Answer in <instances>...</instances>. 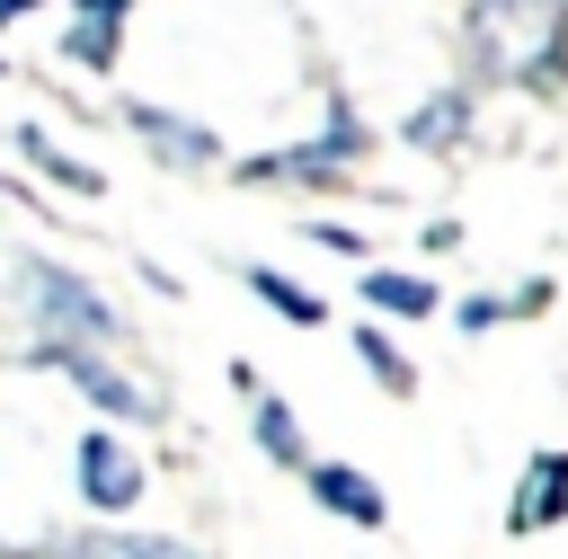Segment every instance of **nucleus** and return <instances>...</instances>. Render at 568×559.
<instances>
[{
  "instance_id": "1",
  "label": "nucleus",
  "mask_w": 568,
  "mask_h": 559,
  "mask_svg": "<svg viewBox=\"0 0 568 559\" xmlns=\"http://www.w3.org/2000/svg\"><path fill=\"white\" fill-rule=\"evenodd\" d=\"M9 311L27 319V337H80V346H124V311L53 248H18L9 257Z\"/></svg>"
},
{
  "instance_id": "2",
  "label": "nucleus",
  "mask_w": 568,
  "mask_h": 559,
  "mask_svg": "<svg viewBox=\"0 0 568 559\" xmlns=\"http://www.w3.org/2000/svg\"><path fill=\"white\" fill-rule=\"evenodd\" d=\"M18 364H27V373H62V382L106 417V426H160V390H151V382H133L106 346H80V337H27V346H18Z\"/></svg>"
},
{
  "instance_id": "3",
  "label": "nucleus",
  "mask_w": 568,
  "mask_h": 559,
  "mask_svg": "<svg viewBox=\"0 0 568 559\" xmlns=\"http://www.w3.org/2000/svg\"><path fill=\"white\" fill-rule=\"evenodd\" d=\"M364 151H373V124H364L346 98H328V124H320L311 142H293V151H248L231 177H240V186H337Z\"/></svg>"
},
{
  "instance_id": "4",
  "label": "nucleus",
  "mask_w": 568,
  "mask_h": 559,
  "mask_svg": "<svg viewBox=\"0 0 568 559\" xmlns=\"http://www.w3.org/2000/svg\"><path fill=\"white\" fill-rule=\"evenodd\" d=\"M71 488H80L89 515L115 524V515H133V506L151 497V461L124 444V426L98 417V426H80V444H71Z\"/></svg>"
},
{
  "instance_id": "5",
  "label": "nucleus",
  "mask_w": 568,
  "mask_h": 559,
  "mask_svg": "<svg viewBox=\"0 0 568 559\" xmlns=\"http://www.w3.org/2000/svg\"><path fill=\"white\" fill-rule=\"evenodd\" d=\"M115 115H124V133H133L160 169H186V177H195V169H213V160H222V133H213V124H195L186 106H169V98H124Z\"/></svg>"
},
{
  "instance_id": "6",
  "label": "nucleus",
  "mask_w": 568,
  "mask_h": 559,
  "mask_svg": "<svg viewBox=\"0 0 568 559\" xmlns=\"http://www.w3.org/2000/svg\"><path fill=\"white\" fill-rule=\"evenodd\" d=\"M133 9H142V0H71V9H62V35H53V53H62L71 71H89V80H106V71L124 62V35H133Z\"/></svg>"
},
{
  "instance_id": "7",
  "label": "nucleus",
  "mask_w": 568,
  "mask_h": 559,
  "mask_svg": "<svg viewBox=\"0 0 568 559\" xmlns=\"http://www.w3.org/2000/svg\"><path fill=\"white\" fill-rule=\"evenodd\" d=\"M302 488H311V506H328V515L355 524V532H382V524H390V497H382L355 461H302Z\"/></svg>"
},
{
  "instance_id": "8",
  "label": "nucleus",
  "mask_w": 568,
  "mask_h": 559,
  "mask_svg": "<svg viewBox=\"0 0 568 559\" xmlns=\"http://www.w3.org/2000/svg\"><path fill=\"white\" fill-rule=\"evenodd\" d=\"M550 524H568V453H532L506 506V532H550Z\"/></svg>"
},
{
  "instance_id": "9",
  "label": "nucleus",
  "mask_w": 568,
  "mask_h": 559,
  "mask_svg": "<svg viewBox=\"0 0 568 559\" xmlns=\"http://www.w3.org/2000/svg\"><path fill=\"white\" fill-rule=\"evenodd\" d=\"M9 142L36 160V177H44V186H62V195H80V204H89V195H106V169H89L80 151H62L44 124H9Z\"/></svg>"
},
{
  "instance_id": "10",
  "label": "nucleus",
  "mask_w": 568,
  "mask_h": 559,
  "mask_svg": "<svg viewBox=\"0 0 568 559\" xmlns=\"http://www.w3.org/2000/svg\"><path fill=\"white\" fill-rule=\"evenodd\" d=\"M364 311L435 319V311H444V293H435V275H417V266H364Z\"/></svg>"
},
{
  "instance_id": "11",
  "label": "nucleus",
  "mask_w": 568,
  "mask_h": 559,
  "mask_svg": "<svg viewBox=\"0 0 568 559\" xmlns=\"http://www.w3.org/2000/svg\"><path fill=\"white\" fill-rule=\"evenodd\" d=\"M248 435H257V453H266L275 470H302V461H311V435H302L293 399H275V390H257V399H248Z\"/></svg>"
},
{
  "instance_id": "12",
  "label": "nucleus",
  "mask_w": 568,
  "mask_h": 559,
  "mask_svg": "<svg viewBox=\"0 0 568 559\" xmlns=\"http://www.w3.org/2000/svg\"><path fill=\"white\" fill-rule=\"evenodd\" d=\"M240 284H248V293H257V302H266L284 328H320V319H328V302H320L311 284H293L284 266H240Z\"/></svg>"
},
{
  "instance_id": "13",
  "label": "nucleus",
  "mask_w": 568,
  "mask_h": 559,
  "mask_svg": "<svg viewBox=\"0 0 568 559\" xmlns=\"http://www.w3.org/2000/svg\"><path fill=\"white\" fill-rule=\"evenodd\" d=\"M462 133H470V89H444V98H426V106L399 124V142H408V151H453Z\"/></svg>"
},
{
  "instance_id": "14",
  "label": "nucleus",
  "mask_w": 568,
  "mask_h": 559,
  "mask_svg": "<svg viewBox=\"0 0 568 559\" xmlns=\"http://www.w3.org/2000/svg\"><path fill=\"white\" fill-rule=\"evenodd\" d=\"M62 559H204V550L169 541V532H80V541H62Z\"/></svg>"
},
{
  "instance_id": "15",
  "label": "nucleus",
  "mask_w": 568,
  "mask_h": 559,
  "mask_svg": "<svg viewBox=\"0 0 568 559\" xmlns=\"http://www.w3.org/2000/svg\"><path fill=\"white\" fill-rule=\"evenodd\" d=\"M355 364H364V373H373L390 399H408V390H417V364H408V355L390 346V328H373V319L355 328Z\"/></svg>"
},
{
  "instance_id": "16",
  "label": "nucleus",
  "mask_w": 568,
  "mask_h": 559,
  "mask_svg": "<svg viewBox=\"0 0 568 559\" xmlns=\"http://www.w3.org/2000/svg\"><path fill=\"white\" fill-rule=\"evenodd\" d=\"M497 319H515V311H506L497 293H462V302H453V328H462V337H488Z\"/></svg>"
},
{
  "instance_id": "17",
  "label": "nucleus",
  "mask_w": 568,
  "mask_h": 559,
  "mask_svg": "<svg viewBox=\"0 0 568 559\" xmlns=\"http://www.w3.org/2000/svg\"><path fill=\"white\" fill-rule=\"evenodd\" d=\"M302 240H311V248H328V257H364V231H355V222H311Z\"/></svg>"
},
{
  "instance_id": "18",
  "label": "nucleus",
  "mask_w": 568,
  "mask_h": 559,
  "mask_svg": "<svg viewBox=\"0 0 568 559\" xmlns=\"http://www.w3.org/2000/svg\"><path fill=\"white\" fill-rule=\"evenodd\" d=\"M506 311H515V319H532V311H550V275H532V284H524V293H515Z\"/></svg>"
},
{
  "instance_id": "19",
  "label": "nucleus",
  "mask_w": 568,
  "mask_h": 559,
  "mask_svg": "<svg viewBox=\"0 0 568 559\" xmlns=\"http://www.w3.org/2000/svg\"><path fill=\"white\" fill-rule=\"evenodd\" d=\"M36 9H44V0H0V35H9V27H27Z\"/></svg>"
},
{
  "instance_id": "20",
  "label": "nucleus",
  "mask_w": 568,
  "mask_h": 559,
  "mask_svg": "<svg viewBox=\"0 0 568 559\" xmlns=\"http://www.w3.org/2000/svg\"><path fill=\"white\" fill-rule=\"evenodd\" d=\"M541 9H568V0H541Z\"/></svg>"
}]
</instances>
